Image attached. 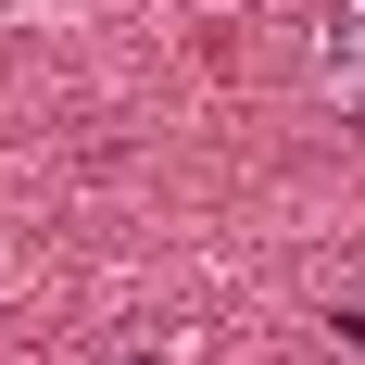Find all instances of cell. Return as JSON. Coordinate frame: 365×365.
<instances>
[{"instance_id":"cell-2","label":"cell","mask_w":365,"mask_h":365,"mask_svg":"<svg viewBox=\"0 0 365 365\" xmlns=\"http://www.w3.org/2000/svg\"><path fill=\"white\" fill-rule=\"evenodd\" d=\"M101 365H177V353H164V340H113Z\"/></svg>"},{"instance_id":"cell-1","label":"cell","mask_w":365,"mask_h":365,"mask_svg":"<svg viewBox=\"0 0 365 365\" xmlns=\"http://www.w3.org/2000/svg\"><path fill=\"white\" fill-rule=\"evenodd\" d=\"M315 76H328L340 101H365V0H328L315 13Z\"/></svg>"},{"instance_id":"cell-3","label":"cell","mask_w":365,"mask_h":365,"mask_svg":"<svg viewBox=\"0 0 365 365\" xmlns=\"http://www.w3.org/2000/svg\"><path fill=\"white\" fill-rule=\"evenodd\" d=\"M340 340H353V353H365V302H340Z\"/></svg>"}]
</instances>
